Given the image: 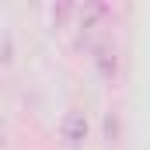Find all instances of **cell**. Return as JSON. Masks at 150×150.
<instances>
[{
    "mask_svg": "<svg viewBox=\"0 0 150 150\" xmlns=\"http://www.w3.org/2000/svg\"><path fill=\"white\" fill-rule=\"evenodd\" d=\"M87 115L84 112H70L67 119H63V126H59V136L67 140V147H80L84 140H87Z\"/></svg>",
    "mask_w": 150,
    "mask_h": 150,
    "instance_id": "cell-1",
    "label": "cell"
},
{
    "mask_svg": "<svg viewBox=\"0 0 150 150\" xmlns=\"http://www.w3.org/2000/svg\"><path fill=\"white\" fill-rule=\"evenodd\" d=\"M98 70H101V77H108V80L115 77V49L112 45H101L98 49Z\"/></svg>",
    "mask_w": 150,
    "mask_h": 150,
    "instance_id": "cell-2",
    "label": "cell"
}]
</instances>
